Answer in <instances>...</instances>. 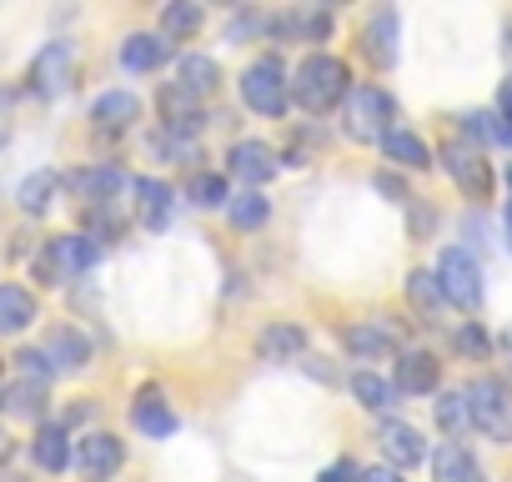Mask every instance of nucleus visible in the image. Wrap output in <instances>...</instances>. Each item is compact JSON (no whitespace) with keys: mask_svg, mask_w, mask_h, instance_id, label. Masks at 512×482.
<instances>
[{"mask_svg":"<svg viewBox=\"0 0 512 482\" xmlns=\"http://www.w3.org/2000/svg\"><path fill=\"white\" fill-rule=\"evenodd\" d=\"M347 96H352V91H347V66H342L337 56H327V51L307 56V61L292 71V101H297L302 111H312V116L332 111V106L347 101Z\"/></svg>","mask_w":512,"mask_h":482,"instance_id":"1","label":"nucleus"},{"mask_svg":"<svg viewBox=\"0 0 512 482\" xmlns=\"http://www.w3.org/2000/svg\"><path fill=\"white\" fill-rule=\"evenodd\" d=\"M241 101L256 111V116H287L292 106V76L282 66V56H262L241 71Z\"/></svg>","mask_w":512,"mask_h":482,"instance_id":"2","label":"nucleus"},{"mask_svg":"<svg viewBox=\"0 0 512 482\" xmlns=\"http://www.w3.org/2000/svg\"><path fill=\"white\" fill-rule=\"evenodd\" d=\"M467 407H472V427L492 442H512V387L497 377H472L467 387Z\"/></svg>","mask_w":512,"mask_h":482,"instance_id":"3","label":"nucleus"},{"mask_svg":"<svg viewBox=\"0 0 512 482\" xmlns=\"http://www.w3.org/2000/svg\"><path fill=\"white\" fill-rule=\"evenodd\" d=\"M96 262H101L96 236H51L46 252L36 257V277H41L46 287H66L71 277L91 272Z\"/></svg>","mask_w":512,"mask_h":482,"instance_id":"4","label":"nucleus"},{"mask_svg":"<svg viewBox=\"0 0 512 482\" xmlns=\"http://www.w3.org/2000/svg\"><path fill=\"white\" fill-rule=\"evenodd\" d=\"M397 131V101L382 86H357L347 96V136L352 141H387Z\"/></svg>","mask_w":512,"mask_h":482,"instance_id":"5","label":"nucleus"},{"mask_svg":"<svg viewBox=\"0 0 512 482\" xmlns=\"http://www.w3.org/2000/svg\"><path fill=\"white\" fill-rule=\"evenodd\" d=\"M437 282H442V292H447L452 307H462V312H477L482 307V267H477L472 252L447 247L437 257Z\"/></svg>","mask_w":512,"mask_h":482,"instance_id":"6","label":"nucleus"},{"mask_svg":"<svg viewBox=\"0 0 512 482\" xmlns=\"http://www.w3.org/2000/svg\"><path fill=\"white\" fill-rule=\"evenodd\" d=\"M442 166H447V176L457 181V191L467 201H487L492 196V171H487V161H482V151L472 141H447L442 146Z\"/></svg>","mask_w":512,"mask_h":482,"instance_id":"7","label":"nucleus"},{"mask_svg":"<svg viewBox=\"0 0 512 482\" xmlns=\"http://www.w3.org/2000/svg\"><path fill=\"white\" fill-rule=\"evenodd\" d=\"M121 462H126V447H121V437H111V432H86V437L76 442V472H81L86 482H111V477L121 472Z\"/></svg>","mask_w":512,"mask_h":482,"instance_id":"8","label":"nucleus"},{"mask_svg":"<svg viewBox=\"0 0 512 482\" xmlns=\"http://www.w3.org/2000/svg\"><path fill=\"white\" fill-rule=\"evenodd\" d=\"M71 81H76V51H71V41H51L31 61V91L36 96H61Z\"/></svg>","mask_w":512,"mask_h":482,"instance_id":"9","label":"nucleus"},{"mask_svg":"<svg viewBox=\"0 0 512 482\" xmlns=\"http://www.w3.org/2000/svg\"><path fill=\"white\" fill-rule=\"evenodd\" d=\"M66 186H71L86 206H101V201H121V191L136 186V181H131L121 166H86V171L66 176Z\"/></svg>","mask_w":512,"mask_h":482,"instance_id":"10","label":"nucleus"},{"mask_svg":"<svg viewBox=\"0 0 512 482\" xmlns=\"http://www.w3.org/2000/svg\"><path fill=\"white\" fill-rule=\"evenodd\" d=\"M226 166H231V176H236V181L262 186V181H272V176H277L282 156H277L267 141H236V146L226 151Z\"/></svg>","mask_w":512,"mask_h":482,"instance_id":"11","label":"nucleus"},{"mask_svg":"<svg viewBox=\"0 0 512 482\" xmlns=\"http://www.w3.org/2000/svg\"><path fill=\"white\" fill-rule=\"evenodd\" d=\"M377 447H382V457H387V467H417L422 457H427V442H422V432L417 427H407V422H382V432H377Z\"/></svg>","mask_w":512,"mask_h":482,"instance_id":"12","label":"nucleus"},{"mask_svg":"<svg viewBox=\"0 0 512 482\" xmlns=\"http://www.w3.org/2000/svg\"><path fill=\"white\" fill-rule=\"evenodd\" d=\"M136 216H141V226H151V231H161L166 221H171V206H176V191L166 186V181H156V176H141L136 186Z\"/></svg>","mask_w":512,"mask_h":482,"instance_id":"13","label":"nucleus"},{"mask_svg":"<svg viewBox=\"0 0 512 482\" xmlns=\"http://www.w3.org/2000/svg\"><path fill=\"white\" fill-rule=\"evenodd\" d=\"M131 422L146 432V437H171L176 432V412L166 407L161 387H141L136 402H131Z\"/></svg>","mask_w":512,"mask_h":482,"instance_id":"14","label":"nucleus"},{"mask_svg":"<svg viewBox=\"0 0 512 482\" xmlns=\"http://www.w3.org/2000/svg\"><path fill=\"white\" fill-rule=\"evenodd\" d=\"M31 457H36V467L41 472H66L71 467V437H66V427L61 422H41L36 427V437H31Z\"/></svg>","mask_w":512,"mask_h":482,"instance_id":"15","label":"nucleus"},{"mask_svg":"<svg viewBox=\"0 0 512 482\" xmlns=\"http://www.w3.org/2000/svg\"><path fill=\"white\" fill-rule=\"evenodd\" d=\"M46 357H51V367L56 372H81L86 362H91V342L76 332V327H56L51 337H46V347H41Z\"/></svg>","mask_w":512,"mask_h":482,"instance_id":"16","label":"nucleus"},{"mask_svg":"<svg viewBox=\"0 0 512 482\" xmlns=\"http://www.w3.org/2000/svg\"><path fill=\"white\" fill-rule=\"evenodd\" d=\"M432 477L437 482H487V472L477 467V457L467 447H457V442H442L432 452Z\"/></svg>","mask_w":512,"mask_h":482,"instance_id":"17","label":"nucleus"},{"mask_svg":"<svg viewBox=\"0 0 512 482\" xmlns=\"http://www.w3.org/2000/svg\"><path fill=\"white\" fill-rule=\"evenodd\" d=\"M397 36H402L397 11H392V6L372 11V21H367V56H372L377 66H392V61H397Z\"/></svg>","mask_w":512,"mask_h":482,"instance_id":"18","label":"nucleus"},{"mask_svg":"<svg viewBox=\"0 0 512 482\" xmlns=\"http://www.w3.org/2000/svg\"><path fill=\"white\" fill-rule=\"evenodd\" d=\"M171 61V41L166 36H126V46H121V66L126 71H161Z\"/></svg>","mask_w":512,"mask_h":482,"instance_id":"19","label":"nucleus"},{"mask_svg":"<svg viewBox=\"0 0 512 482\" xmlns=\"http://www.w3.org/2000/svg\"><path fill=\"white\" fill-rule=\"evenodd\" d=\"M392 387H397V392H417V397L437 392V357H427V352H402Z\"/></svg>","mask_w":512,"mask_h":482,"instance_id":"20","label":"nucleus"},{"mask_svg":"<svg viewBox=\"0 0 512 482\" xmlns=\"http://www.w3.org/2000/svg\"><path fill=\"white\" fill-rule=\"evenodd\" d=\"M136 116H141V101H136L131 91H106V96H96V106H91V121H96L101 131H126Z\"/></svg>","mask_w":512,"mask_h":482,"instance_id":"21","label":"nucleus"},{"mask_svg":"<svg viewBox=\"0 0 512 482\" xmlns=\"http://www.w3.org/2000/svg\"><path fill=\"white\" fill-rule=\"evenodd\" d=\"M256 352H262V362L302 357V352H307V332H302V327H292V322H277V327H267L262 337H256Z\"/></svg>","mask_w":512,"mask_h":482,"instance_id":"22","label":"nucleus"},{"mask_svg":"<svg viewBox=\"0 0 512 482\" xmlns=\"http://www.w3.org/2000/svg\"><path fill=\"white\" fill-rule=\"evenodd\" d=\"M36 322V297L26 292V287H0V332L6 337H16V332H26Z\"/></svg>","mask_w":512,"mask_h":482,"instance_id":"23","label":"nucleus"},{"mask_svg":"<svg viewBox=\"0 0 512 482\" xmlns=\"http://www.w3.org/2000/svg\"><path fill=\"white\" fill-rule=\"evenodd\" d=\"M0 407H6L11 417H26V422H36V417L46 412V382H31V377L11 382L6 392H0Z\"/></svg>","mask_w":512,"mask_h":482,"instance_id":"24","label":"nucleus"},{"mask_svg":"<svg viewBox=\"0 0 512 482\" xmlns=\"http://www.w3.org/2000/svg\"><path fill=\"white\" fill-rule=\"evenodd\" d=\"M176 76H181L176 86H181L186 96H196V101H201V96H211V91H216V81H221V71H216V61H211V56H181Z\"/></svg>","mask_w":512,"mask_h":482,"instance_id":"25","label":"nucleus"},{"mask_svg":"<svg viewBox=\"0 0 512 482\" xmlns=\"http://www.w3.org/2000/svg\"><path fill=\"white\" fill-rule=\"evenodd\" d=\"M61 186H66V181H61L56 171H36V176H26V181H21L16 201H21V211H31V216H46Z\"/></svg>","mask_w":512,"mask_h":482,"instance_id":"26","label":"nucleus"},{"mask_svg":"<svg viewBox=\"0 0 512 482\" xmlns=\"http://www.w3.org/2000/svg\"><path fill=\"white\" fill-rule=\"evenodd\" d=\"M342 342H347L357 357H387V352L397 347V337H392L382 322H357V327L342 332Z\"/></svg>","mask_w":512,"mask_h":482,"instance_id":"27","label":"nucleus"},{"mask_svg":"<svg viewBox=\"0 0 512 482\" xmlns=\"http://www.w3.org/2000/svg\"><path fill=\"white\" fill-rule=\"evenodd\" d=\"M382 151H387V161H397V166H412V171H427V166H432V151H427V141H422V136H412V131H392V136L382 141Z\"/></svg>","mask_w":512,"mask_h":482,"instance_id":"28","label":"nucleus"},{"mask_svg":"<svg viewBox=\"0 0 512 482\" xmlns=\"http://www.w3.org/2000/svg\"><path fill=\"white\" fill-rule=\"evenodd\" d=\"M432 417H437V427H442L447 437H462V432L472 427L467 392H437V402H432Z\"/></svg>","mask_w":512,"mask_h":482,"instance_id":"29","label":"nucleus"},{"mask_svg":"<svg viewBox=\"0 0 512 482\" xmlns=\"http://www.w3.org/2000/svg\"><path fill=\"white\" fill-rule=\"evenodd\" d=\"M407 297H412V307H417L422 317H432V322H437V312L447 307V292H442V282H437L432 272H412V277H407Z\"/></svg>","mask_w":512,"mask_h":482,"instance_id":"30","label":"nucleus"},{"mask_svg":"<svg viewBox=\"0 0 512 482\" xmlns=\"http://www.w3.org/2000/svg\"><path fill=\"white\" fill-rule=\"evenodd\" d=\"M352 397H357L367 412H387V407L397 402V387H392L387 377H377V372H357V377H352Z\"/></svg>","mask_w":512,"mask_h":482,"instance_id":"31","label":"nucleus"},{"mask_svg":"<svg viewBox=\"0 0 512 482\" xmlns=\"http://www.w3.org/2000/svg\"><path fill=\"white\" fill-rule=\"evenodd\" d=\"M267 216H272V201H267L262 191H241V196L231 201V226H236V231L267 226Z\"/></svg>","mask_w":512,"mask_h":482,"instance_id":"32","label":"nucleus"},{"mask_svg":"<svg viewBox=\"0 0 512 482\" xmlns=\"http://www.w3.org/2000/svg\"><path fill=\"white\" fill-rule=\"evenodd\" d=\"M201 31V6H191V0H176V6L161 11V36L166 41H181V36H196Z\"/></svg>","mask_w":512,"mask_h":482,"instance_id":"33","label":"nucleus"},{"mask_svg":"<svg viewBox=\"0 0 512 482\" xmlns=\"http://www.w3.org/2000/svg\"><path fill=\"white\" fill-rule=\"evenodd\" d=\"M86 226L96 231V241L106 236V241H116L121 231H126V216H121V206L116 201H101V206H86Z\"/></svg>","mask_w":512,"mask_h":482,"instance_id":"34","label":"nucleus"},{"mask_svg":"<svg viewBox=\"0 0 512 482\" xmlns=\"http://www.w3.org/2000/svg\"><path fill=\"white\" fill-rule=\"evenodd\" d=\"M462 131H467L472 141H502V146H507V131H502V121H497L492 111H477V116H462Z\"/></svg>","mask_w":512,"mask_h":482,"instance_id":"35","label":"nucleus"},{"mask_svg":"<svg viewBox=\"0 0 512 482\" xmlns=\"http://www.w3.org/2000/svg\"><path fill=\"white\" fill-rule=\"evenodd\" d=\"M191 201H196V206H221V201H231V196H226V181H221V176L201 171V176H191Z\"/></svg>","mask_w":512,"mask_h":482,"instance_id":"36","label":"nucleus"},{"mask_svg":"<svg viewBox=\"0 0 512 482\" xmlns=\"http://www.w3.org/2000/svg\"><path fill=\"white\" fill-rule=\"evenodd\" d=\"M16 362H21V372H26L31 382H51V377H56V367H51V357H46V352H36V347H26V352H21Z\"/></svg>","mask_w":512,"mask_h":482,"instance_id":"37","label":"nucleus"},{"mask_svg":"<svg viewBox=\"0 0 512 482\" xmlns=\"http://www.w3.org/2000/svg\"><path fill=\"white\" fill-rule=\"evenodd\" d=\"M457 352H467V357H482V352H487V332H482L477 322H467V327L457 332Z\"/></svg>","mask_w":512,"mask_h":482,"instance_id":"38","label":"nucleus"},{"mask_svg":"<svg viewBox=\"0 0 512 482\" xmlns=\"http://www.w3.org/2000/svg\"><path fill=\"white\" fill-rule=\"evenodd\" d=\"M362 472H367V467H357L352 457H342V462H332L317 482H362Z\"/></svg>","mask_w":512,"mask_h":482,"instance_id":"39","label":"nucleus"},{"mask_svg":"<svg viewBox=\"0 0 512 482\" xmlns=\"http://www.w3.org/2000/svg\"><path fill=\"white\" fill-rule=\"evenodd\" d=\"M497 121L507 131V146H512V81H502V91H497Z\"/></svg>","mask_w":512,"mask_h":482,"instance_id":"40","label":"nucleus"},{"mask_svg":"<svg viewBox=\"0 0 512 482\" xmlns=\"http://www.w3.org/2000/svg\"><path fill=\"white\" fill-rule=\"evenodd\" d=\"M256 26H262V21H256V16H241V21H231V26H226V41L236 46V41H241V36H251Z\"/></svg>","mask_w":512,"mask_h":482,"instance_id":"41","label":"nucleus"},{"mask_svg":"<svg viewBox=\"0 0 512 482\" xmlns=\"http://www.w3.org/2000/svg\"><path fill=\"white\" fill-rule=\"evenodd\" d=\"M362 482H402V472H397V467H367Z\"/></svg>","mask_w":512,"mask_h":482,"instance_id":"42","label":"nucleus"},{"mask_svg":"<svg viewBox=\"0 0 512 482\" xmlns=\"http://www.w3.org/2000/svg\"><path fill=\"white\" fill-rule=\"evenodd\" d=\"M377 186H382L387 196H397V201H407V186H402V181H392V176H377Z\"/></svg>","mask_w":512,"mask_h":482,"instance_id":"43","label":"nucleus"},{"mask_svg":"<svg viewBox=\"0 0 512 482\" xmlns=\"http://www.w3.org/2000/svg\"><path fill=\"white\" fill-rule=\"evenodd\" d=\"M502 352H507V372H512V332L502 337Z\"/></svg>","mask_w":512,"mask_h":482,"instance_id":"44","label":"nucleus"},{"mask_svg":"<svg viewBox=\"0 0 512 482\" xmlns=\"http://www.w3.org/2000/svg\"><path fill=\"white\" fill-rule=\"evenodd\" d=\"M507 241H512V206H507Z\"/></svg>","mask_w":512,"mask_h":482,"instance_id":"45","label":"nucleus"},{"mask_svg":"<svg viewBox=\"0 0 512 482\" xmlns=\"http://www.w3.org/2000/svg\"><path fill=\"white\" fill-rule=\"evenodd\" d=\"M0 457H6V432H0Z\"/></svg>","mask_w":512,"mask_h":482,"instance_id":"46","label":"nucleus"},{"mask_svg":"<svg viewBox=\"0 0 512 482\" xmlns=\"http://www.w3.org/2000/svg\"><path fill=\"white\" fill-rule=\"evenodd\" d=\"M507 186H512V171H507Z\"/></svg>","mask_w":512,"mask_h":482,"instance_id":"47","label":"nucleus"}]
</instances>
